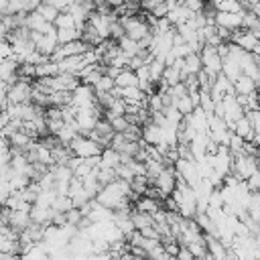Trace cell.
<instances>
[{
    "label": "cell",
    "instance_id": "cell-16",
    "mask_svg": "<svg viewBox=\"0 0 260 260\" xmlns=\"http://www.w3.org/2000/svg\"><path fill=\"white\" fill-rule=\"evenodd\" d=\"M232 132H236V134H238V136H242L244 140H254V128H252V124H250V120H248V116H246V114H244L240 120H236V122H234Z\"/></svg>",
    "mask_w": 260,
    "mask_h": 260
},
{
    "label": "cell",
    "instance_id": "cell-8",
    "mask_svg": "<svg viewBox=\"0 0 260 260\" xmlns=\"http://www.w3.org/2000/svg\"><path fill=\"white\" fill-rule=\"evenodd\" d=\"M221 108H223V120L228 122L230 130H232L234 122L240 120V118L246 114V110L242 108V104L238 102L236 95H225V98H221Z\"/></svg>",
    "mask_w": 260,
    "mask_h": 260
},
{
    "label": "cell",
    "instance_id": "cell-40",
    "mask_svg": "<svg viewBox=\"0 0 260 260\" xmlns=\"http://www.w3.org/2000/svg\"><path fill=\"white\" fill-rule=\"evenodd\" d=\"M250 10H254V14H256V16H258V20H260V2H258L254 8H250Z\"/></svg>",
    "mask_w": 260,
    "mask_h": 260
},
{
    "label": "cell",
    "instance_id": "cell-21",
    "mask_svg": "<svg viewBox=\"0 0 260 260\" xmlns=\"http://www.w3.org/2000/svg\"><path fill=\"white\" fill-rule=\"evenodd\" d=\"M116 87H132V85H138V77H136V71L132 69H120V73L116 75Z\"/></svg>",
    "mask_w": 260,
    "mask_h": 260
},
{
    "label": "cell",
    "instance_id": "cell-11",
    "mask_svg": "<svg viewBox=\"0 0 260 260\" xmlns=\"http://www.w3.org/2000/svg\"><path fill=\"white\" fill-rule=\"evenodd\" d=\"M230 43H234V45H238L240 49H244V51H250V53H254V49L258 47V37L252 32V30H248V28H238V30H234L232 32V37H230Z\"/></svg>",
    "mask_w": 260,
    "mask_h": 260
},
{
    "label": "cell",
    "instance_id": "cell-20",
    "mask_svg": "<svg viewBox=\"0 0 260 260\" xmlns=\"http://www.w3.org/2000/svg\"><path fill=\"white\" fill-rule=\"evenodd\" d=\"M116 43H118L120 51H122L124 55H128V57L138 55V51L142 49V47H140V43H138V41H134V39H130L128 35H124V37H122V39H118Z\"/></svg>",
    "mask_w": 260,
    "mask_h": 260
},
{
    "label": "cell",
    "instance_id": "cell-37",
    "mask_svg": "<svg viewBox=\"0 0 260 260\" xmlns=\"http://www.w3.org/2000/svg\"><path fill=\"white\" fill-rule=\"evenodd\" d=\"M45 2H49L51 6H55L59 12H67V10H69V6H71L75 0H45Z\"/></svg>",
    "mask_w": 260,
    "mask_h": 260
},
{
    "label": "cell",
    "instance_id": "cell-39",
    "mask_svg": "<svg viewBox=\"0 0 260 260\" xmlns=\"http://www.w3.org/2000/svg\"><path fill=\"white\" fill-rule=\"evenodd\" d=\"M177 260H195V256H193V252L187 246H181L179 254H177Z\"/></svg>",
    "mask_w": 260,
    "mask_h": 260
},
{
    "label": "cell",
    "instance_id": "cell-41",
    "mask_svg": "<svg viewBox=\"0 0 260 260\" xmlns=\"http://www.w3.org/2000/svg\"><path fill=\"white\" fill-rule=\"evenodd\" d=\"M254 53H256V55H258V57H260V43H258V47H256V49H254Z\"/></svg>",
    "mask_w": 260,
    "mask_h": 260
},
{
    "label": "cell",
    "instance_id": "cell-7",
    "mask_svg": "<svg viewBox=\"0 0 260 260\" xmlns=\"http://www.w3.org/2000/svg\"><path fill=\"white\" fill-rule=\"evenodd\" d=\"M95 89L91 85H85V83H79L73 91H71V106L75 110H81V108H91L95 106Z\"/></svg>",
    "mask_w": 260,
    "mask_h": 260
},
{
    "label": "cell",
    "instance_id": "cell-29",
    "mask_svg": "<svg viewBox=\"0 0 260 260\" xmlns=\"http://www.w3.org/2000/svg\"><path fill=\"white\" fill-rule=\"evenodd\" d=\"M37 12H39L45 20H49V22H55V18L59 16V10H57L55 6H51L49 2H45V0H43V2H41V6L37 8Z\"/></svg>",
    "mask_w": 260,
    "mask_h": 260
},
{
    "label": "cell",
    "instance_id": "cell-17",
    "mask_svg": "<svg viewBox=\"0 0 260 260\" xmlns=\"http://www.w3.org/2000/svg\"><path fill=\"white\" fill-rule=\"evenodd\" d=\"M201 69H203V65H201V55H199V53H189V55L185 57V65H183V79H185L187 75H197Z\"/></svg>",
    "mask_w": 260,
    "mask_h": 260
},
{
    "label": "cell",
    "instance_id": "cell-23",
    "mask_svg": "<svg viewBox=\"0 0 260 260\" xmlns=\"http://www.w3.org/2000/svg\"><path fill=\"white\" fill-rule=\"evenodd\" d=\"M162 81H165L169 87H173V85H177V83L183 81V71L177 69V67H173V65H167L165 71H162Z\"/></svg>",
    "mask_w": 260,
    "mask_h": 260
},
{
    "label": "cell",
    "instance_id": "cell-31",
    "mask_svg": "<svg viewBox=\"0 0 260 260\" xmlns=\"http://www.w3.org/2000/svg\"><path fill=\"white\" fill-rule=\"evenodd\" d=\"M55 28L59 30V28H73V26H77L75 24V20H73V16L69 14V12H59V16L55 18Z\"/></svg>",
    "mask_w": 260,
    "mask_h": 260
},
{
    "label": "cell",
    "instance_id": "cell-22",
    "mask_svg": "<svg viewBox=\"0 0 260 260\" xmlns=\"http://www.w3.org/2000/svg\"><path fill=\"white\" fill-rule=\"evenodd\" d=\"M55 75H59V65H57V61L47 59L45 63L37 65V79H39V77H55Z\"/></svg>",
    "mask_w": 260,
    "mask_h": 260
},
{
    "label": "cell",
    "instance_id": "cell-10",
    "mask_svg": "<svg viewBox=\"0 0 260 260\" xmlns=\"http://www.w3.org/2000/svg\"><path fill=\"white\" fill-rule=\"evenodd\" d=\"M30 32H32V30H30ZM32 41H35L37 51H41V53L47 55V57H51V55L57 51V47H59L57 30H55V32H47V35H43V32H32Z\"/></svg>",
    "mask_w": 260,
    "mask_h": 260
},
{
    "label": "cell",
    "instance_id": "cell-38",
    "mask_svg": "<svg viewBox=\"0 0 260 260\" xmlns=\"http://www.w3.org/2000/svg\"><path fill=\"white\" fill-rule=\"evenodd\" d=\"M43 0H22V10L24 12H35L41 6Z\"/></svg>",
    "mask_w": 260,
    "mask_h": 260
},
{
    "label": "cell",
    "instance_id": "cell-28",
    "mask_svg": "<svg viewBox=\"0 0 260 260\" xmlns=\"http://www.w3.org/2000/svg\"><path fill=\"white\" fill-rule=\"evenodd\" d=\"M118 179V175H116V169H108V167H98V181H100V185L104 187V185H110V183H114Z\"/></svg>",
    "mask_w": 260,
    "mask_h": 260
},
{
    "label": "cell",
    "instance_id": "cell-43",
    "mask_svg": "<svg viewBox=\"0 0 260 260\" xmlns=\"http://www.w3.org/2000/svg\"><path fill=\"white\" fill-rule=\"evenodd\" d=\"M258 158H260V144H258Z\"/></svg>",
    "mask_w": 260,
    "mask_h": 260
},
{
    "label": "cell",
    "instance_id": "cell-1",
    "mask_svg": "<svg viewBox=\"0 0 260 260\" xmlns=\"http://www.w3.org/2000/svg\"><path fill=\"white\" fill-rule=\"evenodd\" d=\"M118 18H120V22H122L126 35H128L130 39L138 41V43H140L142 39H146V37L152 35V28H150L148 20L142 18V14H134V16L124 14V16H118Z\"/></svg>",
    "mask_w": 260,
    "mask_h": 260
},
{
    "label": "cell",
    "instance_id": "cell-27",
    "mask_svg": "<svg viewBox=\"0 0 260 260\" xmlns=\"http://www.w3.org/2000/svg\"><path fill=\"white\" fill-rule=\"evenodd\" d=\"M49 100H51V106H55V108L71 106V91H53L49 95Z\"/></svg>",
    "mask_w": 260,
    "mask_h": 260
},
{
    "label": "cell",
    "instance_id": "cell-34",
    "mask_svg": "<svg viewBox=\"0 0 260 260\" xmlns=\"http://www.w3.org/2000/svg\"><path fill=\"white\" fill-rule=\"evenodd\" d=\"M73 207V201L69 195H57V199L53 201V209L55 211H69Z\"/></svg>",
    "mask_w": 260,
    "mask_h": 260
},
{
    "label": "cell",
    "instance_id": "cell-25",
    "mask_svg": "<svg viewBox=\"0 0 260 260\" xmlns=\"http://www.w3.org/2000/svg\"><path fill=\"white\" fill-rule=\"evenodd\" d=\"M165 61L162 59H158V57H154L150 63H148V71H150V81L156 85L160 79H162V71H165Z\"/></svg>",
    "mask_w": 260,
    "mask_h": 260
},
{
    "label": "cell",
    "instance_id": "cell-42",
    "mask_svg": "<svg viewBox=\"0 0 260 260\" xmlns=\"http://www.w3.org/2000/svg\"><path fill=\"white\" fill-rule=\"evenodd\" d=\"M57 260H71V254H67V256H63V258H57Z\"/></svg>",
    "mask_w": 260,
    "mask_h": 260
},
{
    "label": "cell",
    "instance_id": "cell-24",
    "mask_svg": "<svg viewBox=\"0 0 260 260\" xmlns=\"http://www.w3.org/2000/svg\"><path fill=\"white\" fill-rule=\"evenodd\" d=\"M173 108H177V110H179V114H181V116L185 118V116L193 114V110H195L197 106H195V102H193L191 93H185V95H181V98L177 100V104H175Z\"/></svg>",
    "mask_w": 260,
    "mask_h": 260
},
{
    "label": "cell",
    "instance_id": "cell-6",
    "mask_svg": "<svg viewBox=\"0 0 260 260\" xmlns=\"http://www.w3.org/2000/svg\"><path fill=\"white\" fill-rule=\"evenodd\" d=\"M177 181H179V177H177L175 165H165V169L160 171V175L154 179V183H152V185L160 191V195H162V197H169V195L175 191Z\"/></svg>",
    "mask_w": 260,
    "mask_h": 260
},
{
    "label": "cell",
    "instance_id": "cell-35",
    "mask_svg": "<svg viewBox=\"0 0 260 260\" xmlns=\"http://www.w3.org/2000/svg\"><path fill=\"white\" fill-rule=\"evenodd\" d=\"M65 215H67V223H73V225H79V221L83 219V213L79 207H71L69 211H65Z\"/></svg>",
    "mask_w": 260,
    "mask_h": 260
},
{
    "label": "cell",
    "instance_id": "cell-5",
    "mask_svg": "<svg viewBox=\"0 0 260 260\" xmlns=\"http://www.w3.org/2000/svg\"><path fill=\"white\" fill-rule=\"evenodd\" d=\"M201 55V65H203V71L209 75V77H217L221 73V63H223V57L217 53V47L213 45H203V49L199 51Z\"/></svg>",
    "mask_w": 260,
    "mask_h": 260
},
{
    "label": "cell",
    "instance_id": "cell-18",
    "mask_svg": "<svg viewBox=\"0 0 260 260\" xmlns=\"http://www.w3.org/2000/svg\"><path fill=\"white\" fill-rule=\"evenodd\" d=\"M136 209L154 215V213L160 209V201L154 199V197H150V195H140V197L136 199Z\"/></svg>",
    "mask_w": 260,
    "mask_h": 260
},
{
    "label": "cell",
    "instance_id": "cell-15",
    "mask_svg": "<svg viewBox=\"0 0 260 260\" xmlns=\"http://www.w3.org/2000/svg\"><path fill=\"white\" fill-rule=\"evenodd\" d=\"M122 162V154L112 148V146H106L100 154V167H108V169H116L118 165Z\"/></svg>",
    "mask_w": 260,
    "mask_h": 260
},
{
    "label": "cell",
    "instance_id": "cell-3",
    "mask_svg": "<svg viewBox=\"0 0 260 260\" xmlns=\"http://www.w3.org/2000/svg\"><path fill=\"white\" fill-rule=\"evenodd\" d=\"M258 169H260V165H258V156H254V154H246V152L234 154L232 173H234L240 181L250 179V175H252V173H256Z\"/></svg>",
    "mask_w": 260,
    "mask_h": 260
},
{
    "label": "cell",
    "instance_id": "cell-19",
    "mask_svg": "<svg viewBox=\"0 0 260 260\" xmlns=\"http://www.w3.org/2000/svg\"><path fill=\"white\" fill-rule=\"evenodd\" d=\"M221 73L230 79V81H236L240 75H242V69H240V63L234 59V57H223V63H221Z\"/></svg>",
    "mask_w": 260,
    "mask_h": 260
},
{
    "label": "cell",
    "instance_id": "cell-32",
    "mask_svg": "<svg viewBox=\"0 0 260 260\" xmlns=\"http://www.w3.org/2000/svg\"><path fill=\"white\" fill-rule=\"evenodd\" d=\"M244 138L242 136H238L236 132H232L230 134V142H228V148H230V152L232 154H240V152H244Z\"/></svg>",
    "mask_w": 260,
    "mask_h": 260
},
{
    "label": "cell",
    "instance_id": "cell-26",
    "mask_svg": "<svg viewBox=\"0 0 260 260\" xmlns=\"http://www.w3.org/2000/svg\"><path fill=\"white\" fill-rule=\"evenodd\" d=\"M57 39H59V45L77 41V39H81V28H77V26H73V28H59L57 30Z\"/></svg>",
    "mask_w": 260,
    "mask_h": 260
},
{
    "label": "cell",
    "instance_id": "cell-14",
    "mask_svg": "<svg viewBox=\"0 0 260 260\" xmlns=\"http://www.w3.org/2000/svg\"><path fill=\"white\" fill-rule=\"evenodd\" d=\"M256 89H258L256 81H254L252 77L244 75V73L234 81V91H236V95H250V93H254Z\"/></svg>",
    "mask_w": 260,
    "mask_h": 260
},
{
    "label": "cell",
    "instance_id": "cell-2",
    "mask_svg": "<svg viewBox=\"0 0 260 260\" xmlns=\"http://www.w3.org/2000/svg\"><path fill=\"white\" fill-rule=\"evenodd\" d=\"M69 148H71V154L73 156H79V158H91V156H100L104 146L100 142H95L93 138L89 136H83V134H77L71 142H69Z\"/></svg>",
    "mask_w": 260,
    "mask_h": 260
},
{
    "label": "cell",
    "instance_id": "cell-12",
    "mask_svg": "<svg viewBox=\"0 0 260 260\" xmlns=\"http://www.w3.org/2000/svg\"><path fill=\"white\" fill-rule=\"evenodd\" d=\"M6 219H8V225L16 234L26 230L30 225V221H32L30 219V211H26V209H8V207H6Z\"/></svg>",
    "mask_w": 260,
    "mask_h": 260
},
{
    "label": "cell",
    "instance_id": "cell-13",
    "mask_svg": "<svg viewBox=\"0 0 260 260\" xmlns=\"http://www.w3.org/2000/svg\"><path fill=\"white\" fill-rule=\"evenodd\" d=\"M142 140L146 142V144H167L165 142V134H162V126H158V124H154L152 120L150 122H146L144 126H142Z\"/></svg>",
    "mask_w": 260,
    "mask_h": 260
},
{
    "label": "cell",
    "instance_id": "cell-44",
    "mask_svg": "<svg viewBox=\"0 0 260 260\" xmlns=\"http://www.w3.org/2000/svg\"><path fill=\"white\" fill-rule=\"evenodd\" d=\"M167 2H179V0H167Z\"/></svg>",
    "mask_w": 260,
    "mask_h": 260
},
{
    "label": "cell",
    "instance_id": "cell-30",
    "mask_svg": "<svg viewBox=\"0 0 260 260\" xmlns=\"http://www.w3.org/2000/svg\"><path fill=\"white\" fill-rule=\"evenodd\" d=\"M104 118L112 124L114 132H124V130L130 126V120H128L126 116H104Z\"/></svg>",
    "mask_w": 260,
    "mask_h": 260
},
{
    "label": "cell",
    "instance_id": "cell-33",
    "mask_svg": "<svg viewBox=\"0 0 260 260\" xmlns=\"http://www.w3.org/2000/svg\"><path fill=\"white\" fill-rule=\"evenodd\" d=\"M114 87H116V81H114V77H110V75H102L100 77V81L93 85V89L95 91H114Z\"/></svg>",
    "mask_w": 260,
    "mask_h": 260
},
{
    "label": "cell",
    "instance_id": "cell-4",
    "mask_svg": "<svg viewBox=\"0 0 260 260\" xmlns=\"http://www.w3.org/2000/svg\"><path fill=\"white\" fill-rule=\"evenodd\" d=\"M32 102V81L16 77L8 83V104H28Z\"/></svg>",
    "mask_w": 260,
    "mask_h": 260
},
{
    "label": "cell",
    "instance_id": "cell-36",
    "mask_svg": "<svg viewBox=\"0 0 260 260\" xmlns=\"http://www.w3.org/2000/svg\"><path fill=\"white\" fill-rule=\"evenodd\" d=\"M191 12H201L205 8V0H181Z\"/></svg>",
    "mask_w": 260,
    "mask_h": 260
},
{
    "label": "cell",
    "instance_id": "cell-9",
    "mask_svg": "<svg viewBox=\"0 0 260 260\" xmlns=\"http://www.w3.org/2000/svg\"><path fill=\"white\" fill-rule=\"evenodd\" d=\"M244 24V10L240 12H225V10H215V26L228 28L230 32L242 28Z\"/></svg>",
    "mask_w": 260,
    "mask_h": 260
}]
</instances>
